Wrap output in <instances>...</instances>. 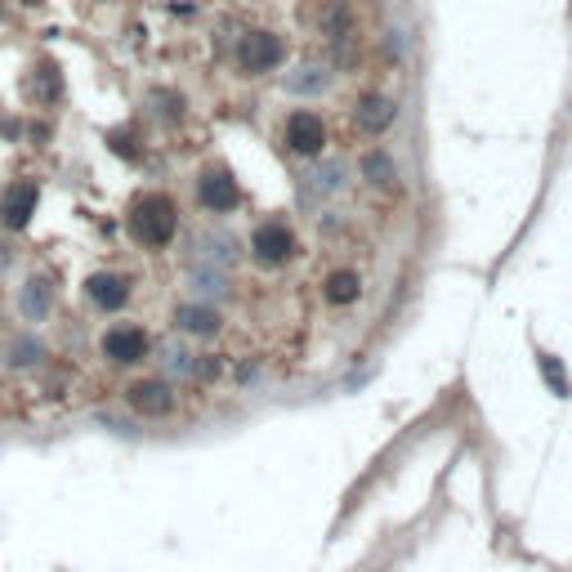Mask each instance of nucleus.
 Listing matches in <instances>:
<instances>
[{"instance_id":"4","label":"nucleus","mask_w":572,"mask_h":572,"mask_svg":"<svg viewBox=\"0 0 572 572\" xmlns=\"http://www.w3.org/2000/svg\"><path fill=\"white\" fill-rule=\"evenodd\" d=\"M282 139L295 157H322V152H327V121L313 108H295L291 117L282 121Z\"/></svg>"},{"instance_id":"14","label":"nucleus","mask_w":572,"mask_h":572,"mask_svg":"<svg viewBox=\"0 0 572 572\" xmlns=\"http://www.w3.org/2000/svg\"><path fill=\"white\" fill-rule=\"evenodd\" d=\"M85 291H90V300L99 304V309H121V304L130 300V282L121 278V273H94Z\"/></svg>"},{"instance_id":"8","label":"nucleus","mask_w":572,"mask_h":572,"mask_svg":"<svg viewBox=\"0 0 572 572\" xmlns=\"http://www.w3.org/2000/svg\"><path fill=\"white\" fill-rule=\"evenodd\" d=\"M36 202H41L36 179H14V184L0 193V224L5 228H27V219L36 215Z\"/></svg>"},{"instance_id":"1","label":"nucleus","mask_w":572,"mask_h":572,"mask_svg":"<svg viewBox=\"0 0 572 572\" xmlns=\"http://www.w3.org/2000/svg\"><path fill=\"white\" fill-rule=\"evenodd\" d=\"M126 228H130V237H135L139 246H148V251L170 246V242H175V233H179V206H175V197L143 193L139 202L130 206Z\"/></svg>"},{"instance_id":"2","label":"nucleus","mask_w":572,"mask_h":572,"mask_svg":"<svg viewBox=\"0 0 572 572\" xmlns=\"http://www.w3.org/2000/svg\"><path fill=\"white\" fill-rule=\"evenodd\" d=\"M286 36L273 32V27H246L237 36V50H233V63L242 76H269L286 63Z\"/></svg>"},{"instance_id":"6","label":"nucleus","mask_w":572,"mask_h":572,"mask_svg":"<svg viewBox=\"0 0 572 572\" xmlns=\"http://www.w3.org/2000/svg\"><path fill=\"white\" fill-rule=\"evenodd\" d=\"M251 255L260 264H269V269H278L295 255V233L286 219H264L260 228L251 233Z\"/></svg>"},{"instance_id":"10","label":"nucleus","mask_w":572,"mask_h":572,"mask_svg":"<svg viewBox=\"0 0 572 572\" xmlns=\"http://www.w3.org/2000/svg\"><path fill=\"white\" fill-rule=\"evenodd\" d=\"M130 407L143 416H166L175 407V394L166 380H139V385H130Z\"/></svg>"},{"instance_id":"11","label":"nucleus","mask_w":572,"mask_h":572,"mask_svg":"<svg viewBox=\"0 0 572 572\" xmlns=\"http://www.w3.org/2000/svg\"><path fill=\"white\" fill-rule=\"evenodd\" d=\"M322 300L336 304V309H349V304L362 300V278L358 269H331L327 278H322Z\"/></svg>"},{"instance_id":"13","label":"nucleus","mask_w":572,"mask_h":572,"mask_svg":"<svg viewBox=\"0 0 572 572\" xmlns=\"http://www.w3.org/2000/svg\"><path fill=\"white\" fill-rule=\"evenodd\" d=\"M175 327L184 331V336H215L219 331V313L211 309V304H179L175 309Z\"/></svg>"},{"instance_id":"12","label":"nucleus","mask_w":572,"mask_h":572,"mask_svg":"<svg viewBox=\"0 0 572 572\" xmlns=\"http://www.w3.org/2000/svg\"><path fill=\"white\" fill-rule=\"evenodd\" d=\"M358 175L367 179L371 188H394L398 184V166H394V157H389L385 148H367L358 157Z\"/></svg>"},{"instance_id":"5","label":"nucleus","mask_w":572,"mask_h":572,"mask_svg":"<svg viewBox=\"0 0 572 572\" xmlns=\"http://www.w3.org/2000/svg\"><path fill=\"white\" fill-rule=\"evenodd\" d=\"M197 202H202L211 215L237 211V206H242V188H237L233 170L228 166H206L202 179H197Z\"/></svg>"},{"instance_id":"18","label":"nucleus","mask_w":572,"mask_h":572,"mask_svg":"<svg viewBox=\"0 0 572 572\" xmlns=\"http://www.w3.org/2000/svg\"><path fill=\"white\" fill-rule=\"evenodd\" d=\"M541 371H546V380L555 385V394L568 398V376H564V367H559V362L550 358V354H541Z\"/></svg>"},{"instance_id":"9","label":"nucleus","mask_w":572,"mask_h":572,"mask_svg":"<svg viewBox=\"0 0 572 572\" xmlns=\"http://www.w3.org/2000/svg\"><path fill=\"white\" fill-rule=\"evenodd\" d=\"M103 354L112 362H121V367H130V362H139L148 354V331L139 322H117V327L103 331Z\"/></svg>"},{"instance_id":"15","label":"nucleus","mask_w":572,"mask_h":572,"mask_svg":"<svg viewBox=\"0 0 572 572\" xmlns=\"http://www.w3.org/2000/svg\"><path fill=\"white\" fill-rule=\"evenodd\" d=\"M331 85V63H300L286 76V90L291 94H322Z\"/></svg>"},{"instance_id":"17","label":"nucleus","mask_w":572,"mask_h":572,"mask_svg":"<svg viewBox=\"0 0 572 572\" xmlns=\"http://www.w3.org/2000/svg\"><path fill=\"white\" fill-rule=\"evenodd\" d=\"M318 188H327V193H336V188H345V161H327V166H318Z\"/></svg>"},{"instance_id":"3","label":"nucleus","mask_w":572,"mask_h":572,"mask_svg":"<svg viewBox=\"0 0 572 572\" xmlns=\"http://www.w3.org/2000/svg\"><path fill=\"white\" fill-rule=\"evenodd\" d=\"M318 32L327 36L331 59L336 63H354L358 59V18L345 0H327L318 14Z\"/></svg>"},{"instance_id":"7","label":"nucleus","mask_w":572,"mask_h":572,"mask_svg":"<svg viewBox=\"0 0 572 572\" xmlns=\"http://www.w3.org/2000/svg\"><path fill=\"white\" fill-rule=\"evenodd\" d=\"M394 121H398V103L389 99V94H380V90L358 94V103H354V130H358V135L380 139Z\"/></svg>"},{"instance_id":"16","label":"nucleus","mask_w":572,"mask_h":572,"mask_svg":"<svg viewBox=\"0 0 572 572\" xmlns=\"http://www.w3.org/2000/svg\"><path fill=\"white\" fill-rule=\"evenodd\" d=\"M50 304H54L50 286H45V282H27V291H23V313H27V318H45Z\"/></svg>"}]
</instances>
